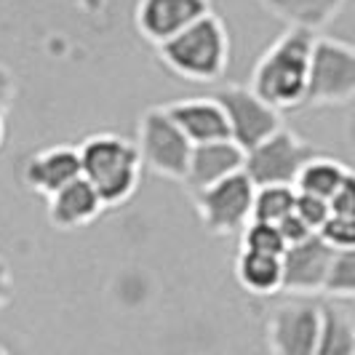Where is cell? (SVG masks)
Returning <instances> with one entry per match:
<instances>
[{
    "label": "cell",
    "mask_w": 355,
    "mask_h": 355,
    "mask_svg": "<svg viewBox=\"0 0 355 355\" xmlns=\"http://www.w3.org/2000/svg\"><path fill=\"white\" fill-rule=\"evenodd\" d=\"M347 0H265L267 11L291 30L313 33L326 27Z\"/></svg>",
    "instance_id": "17"
},
{
    "label": "cell",
    "mask_w": 355,
    "mask_h": 355,
    "mask_svg": "<svg viewBox=\"0 0 355 355\" xmlns=\"http://www.w3.org/2000/svg\"><path fill=\"white\" fill-rule=\"evenodd\" d=\"M350 179H353V174H350V168H347L342 160L326 158V155L318 153L315 158H310L302 166L300 177L294 182V190H297V193H304V196L329 200V198L334 196L345 182H350Z\"/></svg>",
    "instance_id": "19"
},
{
    "label": "cell",
    "mask_w": 355,
    "mask_h": 355,
    "mask_svg": "<svg viewBox=\"0 0 355 355\" xmlns=\"http://www.w3.org/2000/svg\"><path fill=\"white\" fill-rule=\"evenodd\" d=\"M46 200H49V222L62 232L80 230L107 211L102 198L96 196V190L83 177L64 184L59 193H53Z\"/></svg>",
    "instance_id": "15"
},
{
    "label": "cell",
    "mask_w": 355,
    "mask_h": 355,
    "mask_svg": "<svg viewBox=\"0 0 355 355\" xmlns=\"http://www.w3.org/2000/svg\"><path fill=\"white\" fill-rule=\"evenodd\" d=\"M294 214H297V216H300V219H302L304 225H307L313 232H318L320 225L331 216V211H329V200L304 196V193H297V200H294Z\"/></svg>",
    "instance_id": "24"
},
{
    "label": "cell",
    "mask_w": 355,
    "mask_h": 355,
    "mask_svg": "<svg viewBox=\"0 0 355 355\" xmlns=\"http://www.w3.org/2000/svg\"><path fill=\"white\" fill-rule=\"evenodd\" d=\"M243 150L232 139H216V142L193 144L190 160H187V174H184V187L196 196L200 190L211 187L222 179L243 171Z\"/></svg>",
    "instance_id": "13"
},
{
    "label": "cell",
    "mask_w": 355,
    "mask_h": 355,
    "mask_svg": "<svg viewBox=\"0 0 355 355\" xmlns=\"http://www.w3.org/2000/svg\"><path fill=\"white\" fill-rule=\"evenodd\" d=\"M320 294L334 302H353L355 297V249L334 251Z\"/></svg>",
    "instance_id": "21"
},
{
    "label": "cell",
    "mask_w": 355,
    "mask_h": 355,
    "mask_svg": "<svg viewBox=\"0 0 355 355\" xmlns=\"http://www.w3.org/2000/svg\"><path fill=\"white\" fill-rule=\"evenodd\" d=\"M80 177L102 198L105 209L123 206L137 193L142 179V160L137 144L118 134H94L78 147Z\"/></svg>",
    "instance_id": "2"
},
{
    "label": "cell",
    "mask_w": 355,
    "mask_h": 355,
    "mask_svg": "<svg viewBox=\"0 0 355 355\" xmlns=\"http://www.w3.org/2000/svg\"><path fill=\"white\" fill-rule=\"evenodd\" d=\"M78 177H80V158H78V147L72 144H53L46 150H37L21 166L24 187L43 198H51Z\"/></svg>",
    "instance_id": "12"
},
{
    "label": "cell",
    "mask_w": 355,
    "mask_h": 355,
    "mask_svg": "<svg viewBox=\"0 0 355 355\" xmlns=\"http://www.w3.org/2000/svg\"><path fill=\"white\" fill-rule=\"evenodd\" d=\"M214 99L219 102L225 121H227V134L230 139L243 153L251 150L254 144H259L267 139L270 134H275L281 128V112L272 110L265 99H259L249 86H222L214 94Z\"/></svg>",
    "instance_id": "8"
},
{
    "label": "cell",
    "mask_w": 355,
    "mask_h": 355,
    "mask_svg": "<svg viewBox=\"0 0 355 355\" xmlns=\"http://www.w3.org/2000/svg\"><path fill=\"white\" fill-rule=\"evenodd\" d=\"M329 211L337 216H353L355 219V182H345L334 196L329 198Z\"/></svg>",
    "instance_id": "26"
},
{
    "label": "cell",
    "mask_w": 355,
    "mask_h": 355,
    "mask_svg": "<svg viewBox=\"0 0 355 355\" xmlns=\"http://www.w3.org/2000/svg\"><path fill=\"white\" fill-rule=\"evenodd\" d=\"M294 200L297 190L288 184H265V187H254L251 198V219L257 222H270L278 225L294 211Z\"/></svg>",
    "instance_id": "20"
},
{
    "label": "cell",
    "mask_w": 355,
    "mask_h": 355,
    "mask_svg": "<svg viewBox=\"0 0 355 355\" xmlns=\"http://www.w3.org/2000/svg\"><path fill=\"white\" fill-rule=\"evenodd\" d=\"M313 40H315L313 33L288 27L284 35L272 40L265 49V53L257 59L249 89L278 112L302 107Z\"/></svg>",
    "instance_id": "1"
},
{
    "label": "cell",
    "mask_w": 355,
    "mask_h": 355,
    "mask_svg": "<svg viewBox=\"0 0 355 355\" xmlns=\"http://www.w3.org/2000/svg\"><path fill=\"white\" fill-rule=\"evenodd\" d=\"M320 331V302L313 297H291L267 315L265 337L270 355H313Z\"/></svg>",
    "instance_id": "7"
},
{
    "label": "cell",
    "mask_w": 355,
    "mask_h": 355,
    "mask_svg": "<svg viewBox=\"0 0 355 355\" xmlns=\"http://www.w3.org/2000/svg\"><path fill=\"white\" fill-rule=\"evenodd\" d=\"M0 355H11V353H8V350H6V347H3V345H0Z\"/></svg>",
    "instance_id": "31"
},
{
    "label": "cell",
    "mask_w": 355,
    "mask_h": 355,
    "mask_svg": "<svg viewBox=\"0 0 355 355\" xmlns=\"http://www.w3.org/2000/svg\"><path fill=\"white\" fill-rule=\"evenodd\" d=\"M11 294H14V278H11V267L8 262L0 257V310L11 302Z\"/></svg>",
    "instance_id": "28"
},
{
    "label": "cell",
    "mask_w": 355,
    "mask_h": 355,
    "mask_svg": "<svg viewBox=\"0 0 355 355\" xmlns=\"http://www.w3.org/2000/svg\"><path fill=\"white\" fill-rule=\"evenodd\" d=\"M70 3L78 11L89 14V17H99V14H105L107 8V0H70Z\"/></svg>",
    "instance_id": "29"
},
{
    "label": "cell",
    "mask_w": 355,
    "mask_h": 355,
    "mask_svg": "<svg viewBox=\"0 0 355 355\" xmlns=\"http://www.w3.org/2000/svg\"><path fill=\"white\" fill-rule=\"evenodd\" d=\"M275 227H278V232H281V238H284V243H286V246H294V243H302L304 238H310V235H315V232L310 230V227H307V225H304L302 219H300V216H297V214H294V211L288 214L286 219H281V222H278Z\"/></svg>",
    "instance_id": "25"
},
{
    "label": "cell",
    "mask_w": 355,
    "mask_h": 355,
    "mask_svg": "<svg viewBox=\"0 0 355 355\" xmlns=\"http://www.w3.org/2000/svg\"><path fill=\"white\" fill-rule=\"evenodd\" d=\"M196 211L200 225L214 235H235L251 219L254 184L243 171L216 182L211 187L196 193Z\"/></svg>",
    "instance_id": "9"
},
{
    "label": "cell",
    "mask_w": 355,
    "mask_h": 355,
    "mask_svg": "<svg viewBox=\"0 0 355 355\" xmlns=\"http://www.w3.org/2000/svg\"><path fill=\"white\" fill-rule=\"evenodd\" d=\"M211 14V0H139L134 8L137 33L155 49Z\"/></svg>",
    "instance_id": "10"
},
{
    "label": "cell",
    "mask_w": 355,
    "mask_h": 355,
    "mask_svg": "<svg viewBox=\"0 0 355 355\" xmlns=\"http://www.w3.org/2000/svg\"><path fill=\"white\" fill-rule=\"evenodd\" d=\"M320 241L334 251H353L355 249V219L353 216H337L331 214L320 230L315 232Z\"/></svg>",
    "instance_id": "23"
},
{
    "label": "cell",
    "mask_w": 355,
    "mask_h": 355,
    "mask_svg": "<svg viewBox=\"0 0 355 355\" xmlns=\"http://www.w3.org/2000/svg\"><path fill=\"white\" fill-rule=\"evenodd\" d=\"M313 355H355V320L350 302H320V331Z\"/></svg>",
    "instance_id": "16"
},
{
    "label": "cell",
    "mask_w": 355,
    "mask_h": 355,
    "mask_svg": "<svg viewBox=\"0 0 355 355\" xmlns=\"http://www.w3.org/2000/svg\"><path fill=\"white\" fill-rule=\"evenodd\" d=\"M14 96H17V78L0 62V115L8 112V107L14 105Z\"/></svg>",
    "instance_id": "27"
},
{
    "label": "cell",
    "mask_w": 355,
    "mask_h": 355,
    "mask_svg": "<svg viewBox=\"0 0 355 355\" xmlns=\"http://www.w3.org/2000/svg\"><path fill=\"white\" fill-rule=\"evenodd\" d=\"M235 278H238L241 288L254 297H272L284 288L281 257L241 251L235 259Z\"/></svg>",
    "instance_id": "18"
},
{
    "label": "cell",
    "mask_w": 355,
    "mask_h": 355,
    "mask_svg": "<svg viewBox=\"0 0 355 355\" xmlns=\"http://www.w3.org/2000/svg\"><path fill=\"white\" fill-rule=\"evenodd\" d=\"M315 155H318L315 144L302 139L297 131L281 125L275 134H270L267 139H262L251 150H246L243 174L249 177L254 187H265V184H288V187H294L302 166L310 158H315Z\"/></svg>",
    "instance_id": "5"
},
{
    "label": "cell",
    "mask_w": 355,
    "mask_h": 355,
    "mask_svg": "<svg viewBox=\"0 0 355 355\" xmlns=\"http://www.w3.org/2000/svg\"><path fill=\"white\" fill-rule=\"evenodd\" d=\"M163 107L190 144L230 139L225 112L214 96H190V99H177V102Z\"/></svg>",
    "instance_id": "14"
},
{
    "label": "cell",
    "mask_w": 355,
    "mask_h": 355,
    "mask_svg": "<svg viewBox=\"0 0 355 355\" xmlns=\"http://www.w3.org/2000/svg\"><path fill=\"white\" fill-rule=\"evenodd\" d=\"M355 96V51L334 37H315L307 72V107H345Z\"/></svg>",
    "instance_id": "4"
},
{
    "label": "cell",
    "mask_w": 355,
    "mask_h": 355,
    "mask_svg": "<svg viewBox=\"0 0 355 355\" xmlns=\"http://www.w3.org/2000/svg\"><path fill=\"white\" fill-rule=\"evenodd\" d=\"M158 56L179 78L211 83L219 80L230 64V33L216 14H206L158 46Z\"/></svg>",
    "instance_id": "3"
},
{
    "label": "cell",
    "mask_w": 355,
    "mask_h": 355,
    "mask_svg": "<svg viewBox=\"0 0 355 355\" xmlns=\"http://www.w3.org/2000/svg\"><path fill=\"white\" fill-rule=\"evenodd\" d=\"M3 144H6V121L0 115V150H3Z\"/></svg>",
    "instance_id": "30"
},
{
    "label": "cell",
    "mask_w": 355,
    "mask_h": 355,
    "mask_svg": "<svg viewBox=\"0 0 355 355\" xmlns=\"http://www.w3.org/2000/svg\"><path fill=\"white\" fill-rule=\"evenodd\" d=\"M134 144L142 160V168L153 171L155 177L184 182L193 144L168 118L166 107H150L139 118V131Z\"/></svg>",
    "instance_id": "6"
},
{
    "label": "cell",
    "mask_w": 355,
    "mask_h": 355,
    "mask_svg": "<svg viewBox=\"0 0 355 355\" xmlns=\"http://www.w3.org/2000/svg\"><path fill=\"white\" fill-rule=\"evenodd\" d=\"M331 257L334 249H329L318 235L304 238L302 243L286 246L281 254V272H284L281 291L291 297H318Z\"/></svg>",
    "instance_id": "11"
},
{
    "label": "cell",
    "mask_w": 355,
    "mask_h": 355,
    "mask_svg": "<svg viewBox=\"0 0 355 355\" xmlns=\"http://www.w3.org/2000/svg\"><path fill=\"white\" fill-rule=\"evenodd\" d=\"M241 251L267 254V257H281V254L286 251V243L275 225L249 219L246 227L241 230Z\"/></svg>",
    "instance_id": "22"
}]
</instances>
